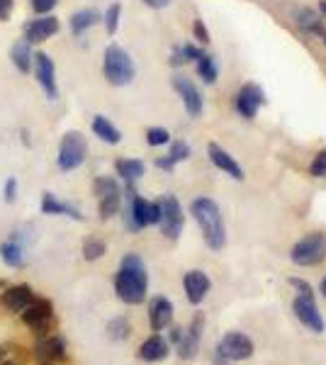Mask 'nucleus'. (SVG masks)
I'll return each instance as SVG.
<instances>
[{
	"label": "nucleus",
	"instance_id": "37",
	"mask_svg": "<svg viewBox=\"0 0 326 365\" xmlns=\"http://www.w3.org/2000/svg\"><path fill=\"white\" fill-rule=\"evenodd\" d=\"M120 17H122V3H112L108 10H105V29L108 34H115L117 27H120Z\"/></svg>",
	"mask_w": 326,
	"mask_h": 365
},
{
	"label": "nucleus",
	"instance_id": "5",
	"mask_svg": "<svg viewBox=\"0 0 326 365\" xmlns=\"http://www.w3.org/2000/svg\"><path fill=\"white\" fill-rule=\"evenodd\" d=\"M127 200H129V205H127L124 220H127V227L132 229V232H141V229H146V227L158 225V220H161L158 200L151 202V200L141 197L139 192L134 190V185H127Z\"/></svg>",
	"mask_w": 326,
	"mask_h": 365
},
{
	"label": "nucleus",
	"instance_id": "41",
	"mask_svg": "<svg viewBox=\"0 0 326 365\" xmlns=\"http://www.w3.org/2000/svg\"><path fill=\"white\" fill-rule=\"evenodd\" d=\"M15 197H17V180L10 178L5 182V200H8V202H15Z\"/></svg>",
	"mask_w": 326,
	"mask_h": 365
},
{
	"label": "nucleus",
	"instance_id": "25",
	"mask_svg": "<svg viewBox=\"0 0 326 365\" xmlns=\"http://www.w3.org/2000/svg\"><path fill=\"white\" fill-rule=\"evenodd\" d=\"M115 170H117V175L124 180V185H134V182L146 173V166H144L141 158H117Z\"/></svg>",
	"mask_w": 326,
	"mask_h": 365
},
{
	"label": "nucleus",
	"instance_id": "10",
	"mask_svg": "<svg viewBox=\"0 0 326 365\" xmlns=\"http://www.w3.org/2000/svg\"><path fill=\"white\" fill-rule=\"evenodd\" d=\"M170 86H173L175 96L180 98L183 110L188 113V117H193V120L203 117V113H205V96H203V91H200L198 83H195L193 78H188L185 73H175L173 78H170Z\"/></svg>",
	"mask_w": 326,
	"mask_h": 365
},
{
	"label": "nucleus",
	"instance_id": "4",
	"mask_svg": "<svg viewBox=\"0 0 326 365\" xmlns=\"http://www.w3.org/2000/svg\"><path fill=\"white\" fill-rule=\"evenodd\" d=\"M103 76L115 88H124L132 83L136 76V66L132 56H129V51L122 49L120 44H110L103 54Z\"/></svg>",
	"mask_w": 326,
	"mask_h": 365
},
{
	"label": "nucleus",
	"instance_id": "46",
	"mask_svg": "<svg viewBox=\"0 0 326 365\" xmlns=\"http://www.w3.org/2000/svg\"><path fill=\"white\" fill-rule=\"evenodd\" d=\"M0 365H15L13 361H0Z\"/></svg>",
	"mask_w": 326,
	"mask_h": 365
},
{
	"label": "nucleus",
	"instance_id": "36",
	"mask_svg": "<svg viewBox=\"0 0 326 365\" xmlns=\"http://www.w3.org/2000/svg\"><path fill=\"white\" fill-rule=\"evenodd\" d=\"M146 144H149V146L170 144V132L165 127H149V129H146Z\"/></svg>",
	"mask_w": 326,
	"mask_h": 365
},
{
	"label": "nucleus",
	"instance_id": "14",
	"mask_svg": "<svg viewBox=\"0 0 326 365\" xmlns=\"http://www.w3.org/2000/svg\"><path fill=\"white\" fill-rule=\"evenodd\" d=\"M207 158H210V163L219 170V173L229 175L231 180L246 178V170L239 161H236V156L229 154V151L224 149L222 144H217V141H210V144H207Z\"/></svg>",
	"mask_w": 326,
	"mask_h": 365
},
{
	"label": "nucleus",
	"instance_id": "29",
	"mask_svg": "<svg viewBox=\"0 0 326 365\" xmlns=\"http://www.w3.org/2000/svg\"><path fill=\"white\" fill-rule=\"evenodd\" d=\"M100 22V13L93 8H83L78 13L71 15V32H73V37H81V34H86L91 27H96Z\"/></svg>",
	"mask_w": 326,
	"mask_h": 365
},
{
	"label": "nucleus",
	"instance_id": "32",
	"mask_svg": "<svg viewBox=\"0 0 326 365\" xmlns=\"http://www.w3.org/2000/svg\"><path fill=\"white\" fill-rule=\"evenodd\" d=\"M0 258H3L10 268H22L25 266V249H22L20 241L10 239V241H5V244H0Z\"/></svg>",
	"mask_w": 326,
	"mask_h": 365
},
{
	"label": "nucleus",
	"instance_id": "23",
	"mask_svg": "<svg viewBox=\"0 0 326 365\" xmlns=\"http://www.w3.org/2000/svg\"><path fill=\"white\" fill-rule=\"evenodd\" d=\"M295 25H297L305 34H312V37H319V39L326 34L324 17L312 8H300L297 13H295Z\"/></svg>",
	"mask_w": 326,
	"mask_h": 365
},
{
	"label": "nucleus",
	"instance_id": "38",
	"mask_svg": "<svg viewBox=\"0 0 326 365\" xmlns=\"http://www.w3.org/2000/svg\"><path fill=\"white\" fill-rule=\"evenodd\" d=\"M193 34H195V39H198V44H203V46H207L212 42L210 29H207V25L203 22V17H195L193 20Z\"/></svg>",
	"mask_w": 326,
	"mask_h": 365
},
{
	"label": "nucleus",
	"instance_id": "40",
	"mask_svg": "<svg viewBox=\"0 0 326 365\" xmlns=\"http://www.w3.org/2000/svg\"><path fill=\"white\" fill-rule=\"evenodd\" d=\"M15 0H0V22H5L10 15H13Z\"/></svg>",
	"mask_w": 326,
	"mask_h": 365
},
{
	"label": "nucleus",
	"instance_id": "9",
	"mask_svg": "<svg viewBox=\"0 0 326 365\" xmlns=\"http://www.w3.org/2000/svg\"><path fill=\"white\" fill-rule=\"evenodd\" d=\"M88 156V141L81 132H66L61 137V144H58V156L56 163L61 170H76L78 166H83Z\"/></svg>",
	"mask_w": 326,
	"mask_h": 365
},
{
	"label": "nucleus",
	"instance_id": "16",
	"mask_svg": "<svg viewBox=\"0 0 326 365\" xmlns=\"http://www.w3.org/2000/svg\"><path fill=\"white\" fill-rule=\"evenodd\" d=\"M203 327H205V317L203 314H195L190 327L183 329V336L175 344V351L183 361H193L200 351V341H203Z\"/></svg>",
	"mask_w": 326,
	"mask_h": 365
},
{
	"label": "nucleus",
	"instance_id": "11",
	"mask_svg": "<svg viewBox=\"0 0 326 365\" xmlns=\"http://www.w3.org/2000/svg\"><path fill=\"white\" fill-rule=\"evenodd\" d=\"M93 190H96V195H98L100 217H103V220H112L122 207V187L117 185V180L110 178V175H98L96 182H93Z\"/></svg>",
	"mask_w": 326,
	"mask_h": 365
},
{
	"label": "nucleus",
	"instance_id": "26",
	"mask_svg": "<svg viewBox=\"0 0 326 365\" xmlns=\"http://www.w3.org/2000/svg\"><path fill=\"white\" fill-rule=\"evenodd\" d=\"M195 71H198V78L203 81L205 86H215L219 78V63L217 58L210 54V51L203 49V54L195 58Z\"/></svg>",
	"mask_w": 326,
	"mask_h": 365
},
{
	"label": "nucleus",
	"instance_id": "7",
	"mask_svg": "<svg viewBox=\"0 0 326 365\" xmlns=\"http://www.w3.org/2000/svg\"><path fill=\"white\" fill-rule=\"evenodd\" d=\"M265 105H268V98H265L263 86L253 83V81L241 83L234 91V96H231V108H234V113L246 122L256 120L260 108H265Z\"/></svg>",
	"mask_w": 326,
	"mask_h": 365
},
{
	"label": "nucleus",
	"instance_id": "22",
	"mask_svg": "<svg viewBox=\"0 0 326 365\" xmlns=\"http://www.w3.org/2000/svg\"><path fill=\"white\" fill-rule=\"evenodd\" d=\"M190 156H193V146L188 144L185 139H175V141H170L168 154L156 158V168H161V170H173V168L178 166V163L188 161Z\"/></svg>",
	"mask_w": 326,
	"mask_h": 365
},
{
	"label": "nucleus",
	"instance_id": "48",
	"mask_svg": "<svg viewBox=\"0 0 326 365\" xmlns=\"http://www.w3.org/2000/svg\"><path fill=\"white\" fill-rule=\"evenodd\" d=\"M322 44H324V49H326V34H324V37H322Z\"/></svg>",
	"mask_w": 326,
	"mask_h": 365
},
{
	"label": "nucleus",
	"instance_id": "44",
	"mask_svg": "<svg viewBox=\"0 0 326 365\" xmlns=\"http://www.w3.org/2000/svg\"><path fill=\"white\" fill-rule=\"evenodd\" d=\"M317 13L326 20V0H319V10H317Z\"/></svg>",
	"mask_w": 326,
	"mask_h": 365
},
{
	"label": "nucleus",
	"instance_id": "17",
	"mask_svg": "<svg viewBox=\"0 0 326 365\" xmlns=\"http://www.w3.org/2000/svg\"><path fill=\"white\" fill-rule=\"evenodd\" d=\"M32 61H34V73H37V81H39V86L44 88L46 98L56 100L58 98L56 68H54V61H51V56L44 54V51H39V54H34Z\"/></svg>",
	"mask_w": 326,
	"mask_h": 365
},
{
	"label": "nucleus",
	"instance_id": "1",
	"mask_svg": "<svg viewBox=\"0 0 326 365\" xmlns=\"http://www.w3.org/2000/svg\"><path fill=\"white\" fill-rule=\"evenodd\" d=\"M115 292L124 304H141L149 292V273L136 253H127L115 275Z\"/></svg>",
	"mask_w": 326,
	"mask_h": 365
},
{
	"label": "nucleus",
	"instance_id": "30",
	"mask_svg": "<svg viewBox=\"0 0 326 365\" xmlns=\"http://www.w3.org/2000/svg\"><path fill=\"white\" fill-rule=\"evenodd\" d=\"M200 54H203V49H200L198 44H175L173 51H170V66L173 68H180L185 66V63H195V58H198Z\"/></svg>",
	"mask_w": 326,
	"mask_h": 365
},
{
	"label": "nucleus",
	"instance_id": "13",
	"mask_svg": "<svg viewBox=\"0 0 326 365\" xmlns=\"http://www.w3.org/2000/svg\"><path fill=\"white\" fill-rule=\"evenodd\" d=\"M20 314L37 336H46V331L54 327V304H51L49 299H34L25 312H20Z\"/></svg>",
	"mask_w": 326,
	"mask_h": 365
},
{
	"label": "nucleus",
	"instance_id": "15",
	"mask_svg": "<svg viewBox=\"0 0 326 365\" xmlns=\"http://www.w3.org/2000/svg\"><path fill=\"white\" fill-rule=\"evenodd\" d=\"M66 358V341L61 336H41L34 346V361L39 365H58Z\"/></svg>",
	"mask_w": 326,
	"mask_h": 365
},
{
	"label": "nucleus",
	"instance_id": "31",
	"mask_svg": "<svg viewBox=\"0 0 326 365\" xmlns=\"http://www.w3.org/2000/svg\"><path fill=\"white\" fill-rule=\"evenodd\" d=\"M10 58H13V66L20 71V73H27L32 68V51H29V42L27 39H17L10 49Z\"/></svg>",
	"mask_w": 326,
	"mask_h": 365
},
{
	"label": "nucleus",
	"instance_id": "21",
	"mask_svg": "<svg viewBox=\"0 0 326 365\" xmlns=\"http://www.w3.org/2000/svg\"><path fill=\"white\" fill-rule=\"evenodd\" d=\"M0 302H3L10 312L20 314V312H25L29 304L34 302V292H32V287H29V285H13V287H8V290L3 292Z\"/></svg>",
	"mask_w": 326,
	"mask_h": 365
},
{
	"label": "nucleus",
	"instance_id": "47",
	"mask_svg": "<svg viewBox=\"0 0 326 365\" xmlns=\"http://www.w3.org/2000/svg\"><path fill=\"white\" fill-rule=\"evenodd\" d=\"M0 361H5V351L3 349H0Z\"/></svg>",
	"mask_w": 326,
	"mask_h": 365
},
{
	"label": "nucleus",
	"instance_id": "24",
	"mask_svg": "<svg viewBox=\"0 0 326 365\" xmlns=\"http://www.w3.org/2000/svg\"><path fill=\"white\" fill-rule=\"evenodd\" d=\"M168 353H170V344L165 341L163 336H158V334H153V336H149L141 344V349H139V358L144 363H161L168 358Z\"/></svg>",
	"mask_w": 326,
	"mask_h": 365
},
{
	"label": "nucleus",
	"instance_id": "12",
	"mask_svg": "<svg viewBox=\"0 0 326 365\" xmlns=\"http://www.w3.org/2000/svg\"><path fill=\"white\" fill-rule=\"evenodd\" d=\"M253 351H256V346H253V341L248 339L246 334L229 331L219 339L215 353H217V358H224L227 363H236V361H248V358L253 356Z\"/></svg>",
	"mask_w": 326,
	"mask_h": 365
},
{
	"label": "nucleus",
	"instance_id": "8",
	"mask_svg": "<svg viewBox=\"0 0 326 365\" xmlns=\"http://www.w3.org/2000/svg\"><path fill=\"white\" fill-rule=\"evenodd\" d=\"M158 207H161V220H158V227H161V234L168 241H178L185 229V215H183V205L178 202L175 195L165 192V195L158 197Z\"/></svg>",
	"mask_w": 326,
	"mask_h": 365
},
{
	"label": "nucleus",
	"instance_id": "43",
	"mask_svg": "<svg viewBox=\"0 0 326 365\" xmlns=\"http://www.w3.org/2000/svg\"><path fill=\"white\" fill-rule=\"evenodd\" d=\"M149 8H165V5L170 3V0H144Z\"/></svg>",
	"mask_w": 326,
	"mask_h": 365
},
{
	"label": "nucleus",
	"instance_id": "35",
	"mask_svg": "<svg viewBox=\"0 0 326 365\" xmlns=\"http://www.w3.org/2000/svg\"><path fill=\"white\" fill-rule=\"evenodd\" d=\"M310 175L317 180H326V146L319 149L310 161Z\"/></svg>",
	"mask_w": 326,
	"mask_h": 365
},
{
	"label": "nucleus",
	"instance_id": "42",
	"mask_svg": "<svg viewBox=\"0 0 326 365\" xmlns=\"http://www.w3.org/2000/svg\"><path fill=\"white\" fill-rule=\"evenodd\" d=\"M180 336H183V329L180 327L170 329V344H178V341H180Z\"/></svg>",
	"mask_w": 326,
	"mask_h": 365
},
{
	"label": "nucleus",
	"instance_id": "18",
	"mask_svg": "<svg viewBox=\"0 0 326 365\" xmlns=\"http://www.w3.org/2000/svg\"><path fill=\"white\" fill-rule=\"evenodd\" d=\"M183 290L190 304H203V299L207 297V292L212 290V280L205 270H188L183 275Z\"/></svg>",
	"mask_w": 326,
	"mask_h": 365
},
{
	"label": "nucleus",
	"instance_id": "28",
	"mask_svg": "<svg viewBox=\"0 0 326 365\" xmlns=\"http://www.w3.org/2000/svg\"><path fill=\"white\" fill-rule=\"evenodd\" d=\"M41 212H44V215H66V217H71V220H78V222L86 220L78 207H73V205H68V202H61V200H56L51 192H44Z\"/></svg>",
	"mask_w": 326,
	"mask_h": 365
},
{
	"label": "nucleus",
	"instance_id": "45",
	"mask_svg": "<svg viewBox=\"0 0 326 365\" xmlns=\"http://www.w3.org/2000/svg\"><path fill=\"white\" fill-rule=\"evenodd\" d=\"M319 290H322V297L326 299V275H324V280H322V285H319Z\"/></svg>",
	"mask_w": 326,
	"mask_h": 365
},
{
	"label": "nucleus",
	"instance_id": "19",
	"mask_svg": "<svg viewBox=\"0 0 326 365\" xmlns=\"http://www.w3.org/2000/svg\"><path fill=\"white\" fill-rule=\"evenodd\" d=\"M56 32H58V20L51 15H39L37 20H32L25 25V39L29 44L46 42V39L54 37Z\"/></svg>",
	"mask_w": 326,
	"mask_h": 365
},
{
	"label": "nucleus",
	"instance_id": "6",
	"mask_svg": "<svg viewBox=\"0 0 326 365\" xmlns=\"http://www.w3.org/2000/svg\"><path fill=\"white\" fill-rule=\"evenodd\" d=\"M290 261L300 268H314L326 261V232H310L290 249Z\"/></svg>",
	"mask_w": 326,
	"mask_h": 365
},
{
	"label": "nucleus",
	"instance_id": "3",
	"mask_svg": "<svg viewBox=\"0 0 326 365\" xmlns=\"http://www.w3.org/2000/svg\"><path fill=\"white\" fill-rule=\"evenodd\" d=\"M290 285L297 290V295H295V299H292V312L300 319V324H305V327L314 334H324L326 322H324L322 312H319V307H317L314 287L302 278H290Z\"/></svg>",
	"mask_w": 326,
	"mask_h": 365
},
{
	"label": "nucleus",
	"instance_id": "39",
	"mask_svg": "<svg viewBox=\"0 0 326 365\" xmlns=\"http://www.w3.org/2000/svg\"><path fill=\"white\" fill-rule=\"evenodd\" d=\"M56 3H58V0H32V10L37 15H46V13H51V10L56 8Z\"/></svg>",
	"mask_w": 326,
	"mask_h": 365
},
{
	"label": "nucleus",
	"instance_id": "33",
	"mask_svg": "<svg viewBox=\"0 0 326 365\" xmlns=\"http://www.w3.org/2000/svg\"><path fill=\"white\" fill-rule=\"evenodd\" d=\"M129 334H132V324H129L127 317H115V319L108 324V336L112 341H124V339H129Z\"/></svg>",
	"mask_w": 326,
	"mask_h": 365
},
{
	"label": "nucleus",
	"instance_id": "34",
	"mask_svg": "<svg viewBox=\"0 0 326 365\" xmlns=\"http://www.w3.org/2000/svg\"><path fill=\"white\" fill-rule=\"evenodd\" d=\"M105 251H108V246L100 239H88L86 244H83V258H86V261H98V258L105 256Z\"/></svg>",
	"mask_w": 326,
	"mask_h": 365
},
{
	"label": "nucleus",
	"instance_id": "20",
	"mask_svg": "<svg viewBox=\"0 0 326 365\" xmlns=\"http://www.w3.org/2000/svg\"><path fill=\"white\" fill-rule=\"evenodd\" d=\"M149 324L156 334L173 324V302L168 297L158 295L149 302Z\"/></svg>",
	"mask_w": 326,
	"mask_h": 365
},
{
	"label": "nucleus",
	"instance_id": "27",
	"mask_svg": "<svg viewBox=\"0 0 326 365\" xmlns=\"http://www.w3.org/2000/svg\"><path fill=\"white\" fill-rule=\"evenodd\" d=\"M91 129H93V134H96L100 141H105V144L115 146V144H120V141H122V132L115 125H112V122L105 115H96V117H93Z\"/></svg>",
	"mask_w": 326,
	"mask_h": 365
},
{
	"label": "nucleus",
	"instance_id": "2",
	"mask_svg": "<svg viewBox=\"0 0 326 365\" xmlns=\"http://www.w3.org/2000/svg\"><path fill=\"white\" fill-rule=\"evenodd\" d=\"M190 215L195 225L203 232V239L210 251H222L227 246V225H224L222 207L217 205V200L200 195L190 202Z\"/></svg>",
	"mask_w": 326,
	"mask_h": 365
}]
</instances>
